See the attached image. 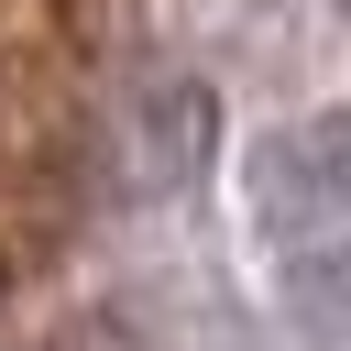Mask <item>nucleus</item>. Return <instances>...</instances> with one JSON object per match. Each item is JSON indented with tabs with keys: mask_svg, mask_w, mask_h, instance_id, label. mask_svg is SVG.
<instances>
[{
	"mask_svg": "<svg viewBox=\"0 0 351 351\" xmlns=\"http://www.w3.org/2000/svg\"><path fill=\"white\" fill-rule=\"evenodd\" d=\"M208 132H219V110H208L197 77H154V88H132V132H121L132 186H186V176L208 165Z\"/></svg>",
	"mask_w": 351,
	"mask_h": 351,
	"instance_id": "obj_2",
	"label": "nucleus"
},
{
	"mask_svg": "<svg viewBox=\"0 0 351 351\" xmlns=\"http://www.w3.org/2000/svg\"><path fill=\"white\" fill-rule=\"evenodd\" d=\"M44 351H132V329H121V318H66Z\"/></svg>",
	"mask_w": 351,
	"mask_h": 351,
	"instance_id": "obj_4",
	"label": "nucleus"
},
{
	"mask_svg": "<svg viewBox=\"0 0 351 351\" xmlns=\"http://www.w3.org/2000/svg\"><path fill=\"white\" fill-rule=\"evenodd\" d=\"M340 208H351V121H296V132H274L263 165H252V219H263V241H296V230H318V219H340Z\"/></svg>",
	"mask_w": 351,
	"mask_h": 351,
	"instance_id": "obj_1",
	"label": "nucleus"
},
{
	"mask_svg": "<svg viewBox=\"0 0 351 351\" xmlns=\"http://www.w3.org/2000/svg\"><path fill=\"white\" fill-rule=\"evenodd\" d=\"M274 252H285V296H296V318L351 329V208L318 219V230H296V241H274Z\"/></svg>",
	"mask_w": 351,
	"mask_h": 351,
	"instance_id": "obj_3",
	"label": "nucleus"
}]
</instances>
